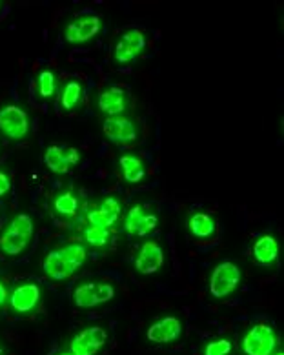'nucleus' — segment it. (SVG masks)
Returning a JSON list of instances; mask_svg holds the SVG:
<instances>
[{"mask_svg": "<svg viewBox=\"0 0 284 355\" xmlns=\"http://www.w3.org/2000/svg\"><path fill=\"white\" fill-rule=\"evenodd\" d=\"M80 151L77 148H69V150H62L60 146H49L44 151V162L49 168V171H53L55 175H64L68 173L73 166L79 164Z\"/></svg>", "mask_w": 284, "mask_h": 355, "instance_id": "nucleus-10", "label": "nucleus"}, {"mask_svg": "<svg viewBox=\"0 0 284 355\" xmlns=\"http://www.w3.org/2000/svg\"><path fill=\"white\" fill-rule=\"evenodd\" d=\"M100 30H103V20L95 15H86L69 22L66 26L64 37L69 44H84V42L95 39Z\"/></svg>", "mask_w": 284, "mask_h": 355, "instance_id": "nucleus-8", "label": "nucleus"}, {"mask_svg": "<svg viewBox=\"0 0 284 355\" xmlns=\"http://www.w3.org/2000/svg\"><path fill=\"white\" fill-rule=\"evenodd\" d=\"M0 130L6 137L13 141H20L30 133V117L22 107L15 104L0 107Z\"/></svg>", "mask_w": 284, "mask_h": 355, "instance_id": "nucleus-6", "label": "nucleus"}, {"mask_svg": "<svg viewBox=\"0 0 284 355\" xmlns=\"http://www.w3.org/2000/svg\"><path fill=\"white\" fill-rule=\"evenodd\" d=\"M118 215H121V202L115 197H108L100 202L97 209H91L88 214V220L91 226L98 228H106L117 223Z\"/></svg>", "mask_w": 284, "mask_h": 355, "instance_id": "nucleus-15", "label": "nucleus"}, {"mask_svg": "<svg viewBox=\"0 0 284 355\" xmlns=\"http://www.w3.org/2000/svg\"><path fill=\"white\" fill-rule=\"evenodd\" d=\"M33 232L35 223L31 219V215L19 214L8 224V228L4 230V234L0 237V250L6 255L15 257V255H19V253L28 248V244L33 237Z\"/></svg>", "mask_w": 284, "mask_h": 355, "instance_id": "nucleus-2", "label": "nucleus"}, {"mask_svg": "<svg viewBox=\"0 0 284 355\" xmlns=\"http://www.w3.org/2000/svg\"><path fill=\"white\" fill-rule=\"evenodd\" d=\"M144 48H146V37H144L142 31L139 30L126 31V33L118 39L117 46H115V53H113L115 62L118 64L132 62L135 57H139V55L144 51Z\"/></svg>", "mask_w": 284, "mask_h": 355, "instance_id": "nucleus-9", "label": "nucleus"}, {"mask_svg": "<svg viewBox=\"0 0 284 355\" xmlns=\"http://www.w3.org/2000/svg\"><path fill=\"white\" fill-rule=\"evenodd\" d=\"M86 241H88L91 246H106L108 244L109 234L106 228H98V226H89L86 230Z\"/></svg>", "mask_w": 284, "mask_h": 355, "instance_id": "nucleus-23", "label": "nucleus"}, {"mask_svg": "<svg viewBox=\"0 0 284 355\" xmlns=\"http://www.w3.org/2000/svg\"><path fill=\"white\" fill-rule=\"evenodd\" d=\"M0 355H6V354H4V350H2V348H0Z\"/></svg>", "mask_w": 284, "mask_h": 355, "instance_id": "nucleus-28", "label": "nucleus"}, {"mask_svg": "<svg viewBox=\"0 0 284 355\" xmlns=\"http://www.w3.org/2000/svg\"><path fill=\"white\" fill-rule=\"evenodd\" d=\"M80 93H82V88H80L79 83L71 80V83L66 84L62 92V101H60L64 110H73L80 101Z\"/></svg>", "mask_w": 284, "mask_h": 355, "instance_id": "nucleus-21", "label": "nucleus"}, {"mask_svg": "<svg viewBox=\"0 0 284 355\" xmlns=\"http://www.w3.org/2000/svg\"><path fill=\"white\" fill-rule=\"evenodd\" d=\"M118 166L123 170L124 180L132 182V184H137L141 182L144 177H146V170H144V164L139 157L135 155H123L121 161H118Z\"/></svg>", "mask_w": 284, "mask_h": 355, "instance_id": "nucleus-19", "label": "nucleus"}, {"mask_svg": "<svg viewBox=\"0 0 284 355\" xmlns=\"http://www.w3.org/2000/svg\"><path fill=\"white\" fill-rule=\"evenodd\" d=\"M231 343L228 339H215L204 346V355H230Z\"/></svg>", "mask_w": 284, "mask_h": 355, "instance_id": "nucleus-25", "label": "nucleus"}, {"mask_svg": "<svg viewBox=\"0 0 284 355\" xmlns=\"http://www.w3.org/2000/svg\"><path fill=\"white\" fill-rule=\"evenodd\" d=\"M182 334V322L177 317H162L153 322L146 331L148 340L155 345H170L177 340Z\"/></svg>", "mask_w": 284, "mask_h": 355, "instance_id": "nucleus-11", "label": "nucleus"}, {"mask_svg": "<svg viewBox=\"0 0 284 355\" xmlns=\"http://www.w3.org/2000/svg\"><path fill=\"white\" fill-rule=\"evenodd\" d=\"M98 107L100 112H104L109 117H117L126 110V98H124V92L117 86L104 89L98 97Z\"/></svg>", "mask_w": 284, "mask_h": 355, "instance_id": "nucleus-17", "label": "nucleus"}, {"mask_svg": "<svg viewBox=\"0 0 284 355\" xmlns=\"http://www.w3.org/2000/svg\"><path fill=\"white\" fill-rule=\"evenodd\" d=\"M84 263H86V248L82 244H68L46 255L44 272L53 281H64L71 277Z\"/></svg>", "mask_w": 284, "mask_h": 355, "instance_id": "nucleus-1", "label": "nucleus"}, {"mask_svg": "<svg viewBox=\"0 0 284 355\" xmlns=\"http://www.w3.org/2000/svg\"><path fill=\"white\" fill-rule=\"evenodd\" d=\"M164 263V252L157 243L146 241L139 250V255L135 259V270L142 275H152L159 272Z\"/></svg>", "mask_w": 284, "mask_h": 355, "instance_id": "nucleus-13", "label": "nucleus"}, {"mask_svg": "<svg viewBox=\"0 0 284 355\" xmlns=\"http://www.w3.org/2000/svg\"><path fill=\"white\" fill-rule=\"evenodd\" d=\"M115 297V288L108 282H82L75 288L73 304L77 308H95L109 302Z\"/></svg>", "mask_w": 284, "mask_h": 355, "instance_id": "nucleus-4", "label": "nucleus"}, {"mask_svg": "<svg viewBox=\"0 0 284 355\" xmlns=\"http://www.w3.org/2000/svg\"><path fill=\"white\" fill-rule=\"evenodd\" d=\"M108 340V331L100 326H88L80 330L77 336L71 339V354L73 355H95L100 352Z\"/></svg>", "mask_w": 284, "mask_h": 355, "instance_id": "nucleus-7", "label": "nucleus"}, {"mask_svg": "<svg viewBox=\"0 0 284 355\" xmlns=\"http://www.w3.org/2000/svg\"><path fill=\"white\" fill-rule=\"evenodd\" d=\"M53 206L60 215L71 217V215L77 211V199H75L73 195L69 193V191H66V193L57 195V199L53 200Z\"/></svg>", "mask_w": 284, "mask_h": 355, "instance_id": "nucleus-22", "label": "nucleus"}, {"mask_svg": "<svg viewBox=\"0 0 284 355\" xmlns=\"http://www.w3.org/2000/svg\"><path fill=\"white\" fill-rule=\"evenodd\" d=\"M279 255V244L272 235H263L255 241L254 244V257L259 261L260 264L274 263Z\"/></svg>", "mask_w": 284, "mask_h": 355, "instance_id": "nucleus-18", "label": "nucleus"}, {"mask_svg": "<svg viewBox=\"0 0 284 355\" xmlns=\"http://www.w3.org/2000/svg\"><path fill=\"white\" fill-rule=\"evenodd\" d=\"M104 135L106 139L115 144H130L137 139V128L130 119L117 115V117H109L104 122Z\"/></svg>", "mask_w": 284, "mask_h": 355, "instance_id": "nucleus-12", "label": "nucleus"}, {"mask_svg": "<svg viewBox=\"0 0 284 355\" xmlns=\"http://www.w3.org/2000/svg\"><path fill=\"white\" fill-rule=\"evenodd\" d=\"M11 190V180L4 171H0V197H4Z\"/></svg>", "mask_w": 284, "mask_h": 355, "instance_id": "nucleus-26", "label": "nucleus"}, {"mask_svg": "<svg viewBox=\"0 0 284 355\" xmlns=\"http://www.w3.org/2000/svg\"><path fill=\"white\" fill-rule=\"evenodd\" d=\"M39 93L46 98L55 95V75L51 71H48V69H44L39 75Z\"/></svg>", "mask_w": 284, "mask_h": 355, "instance_id": "nucleus-24", "label": "nucleus"}, {"mask_svg": "<svg viewBox=\"0 0 284 355\" xmlns=\"http://www.w3.org/2000/svg\"><path fill=\"white\" fill-rule=\"evenodd\" d=\"M277 345V336L272 326L255 324L245 336L240 348L246 355H272Z\"/></svg>", "mask_w": 284, "mask_h": 355, "instance_id": "nucleus-5", "label": "nucleus"}, {"mask_svg": "<svg viewBox=\"0 0 284 355\" xmlns=\"http://www.w3.org/2000/svg\"><path fill=\"white\" fill-rule=\"evenodd\" d=\"M0 6H2V2H0Z\"/></svg>", "mask_w": 284, "mask_h": 355, "instance_id": "nucleus-31", "label": "nucleus"}, {"mask_svg": "<svg viewBox=\"0 0 284 355\" xmlns=\"http://www.w3.org/2000/svg\"><path fill=\"white\" fill-rule=\"evenodd\" d=\"M159 217L153 214H144L142 211V205H135L126 215V220H124V230H126L130 235H139V237H144L150 232L157 228Z\"/></svg>", "mask_w": 284, "mask_h": 355, "instance_id": "nucleus-14", "label": "nucleus"}, {"mask_svg": "<svg viewBox=\"0 0 284 355\" xmlns=\"http://www.w3.org/2000/svg\"><path fill=\"white\" fill-rule=\"evenodd\" d=\"M240 284V270L237 264L226 261L217 264L210 275V293L215 299H224L236 292Z\"/></svg>", "mask_w": 284, "mask_h": 355, "instance_id": "nucleus-3", "label": "nucleus"}, {"mask_svg": "<svg viewBox=\"0 0 284 355\" xmlns=\"http://www.w3.org/2000/svg\"><path fill=\"white\" fill-rule=\"evenodd\" d=\"M40 301V288L33 282L22 284V286L15 288V292L11 293L10 302L11 308L19 313H28V311L35 310V306Z\"/></svg>", "mask_w": 284, "mask_h": 355, "instance_id": "nucleus-16", "label": "nucleus"}, {"mask_svg": "<svg viewBox=\"0 0 284 355\" xmlns=\"http://www.w3.org/2000/svg\"><path fill=\"white\" fill-rule=\"evenodd\" d=\"M8 301V290H6L4 282H0V306H4Z\"/></svg>", "mask_w": 284, "mask_h": 355, "instance_id": "nucleus-27", "label": "nucleus"}, {"mask_svg": "<svg viewBox=\"0 0 284 355\" xmlns=\"http://www.w3.org/2000/svg\"><path fill=\"white\" fill-rule=\"evenodd\" d=\"M275 355H284V354H283V352H281V354H275Z\"/></svg>", "mask_w": 284, "mask_h": 355, "instance_id": "nucleus-30", "label": "nucleus"}, {"mask_svg": "<svg viewBox=\"0 0 284 355\" xmlns=\"http://www.w3.org/2000/svg\"><path fill=\"white\" fill-rule=\"evenodd\" d=\"M188 228L195 237L206 239L215 232V220L206 214H193L188 220Z\"/></svg>", "mask_w": 284, "mask_h": 355, "instance_id": "nucleus-20", "label": "nucleus"}, {"mask_svg": "<svg viewBox=\"0 0 284 355\" xmlns=\"http://www.w3.org/2000/svg\"><path fill=\"white\" fill-rule=\"evenodd\" d=\"M60 355H73V354H71V352H68V354H60Z\"/></svg>", "mask_w": 284, "mask_h": 355, "instance_id": "nucleus-29", "label": "nucleus"}]
</instances>
